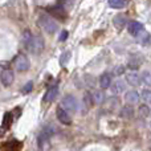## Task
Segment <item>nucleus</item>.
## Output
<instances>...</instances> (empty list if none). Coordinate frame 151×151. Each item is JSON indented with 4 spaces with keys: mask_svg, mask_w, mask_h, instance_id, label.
Instances as JSON below:
<instances>
[{
    "mask_svg": "<svg viewBox=\"0 0 151 151\" xmlns=\"http://www.w3.org/2000/svg\"><path fill=\"white\" fill-rule=\"evenodd\" d=\"M121 117L125 118V119H131V118L134 117V109L131 105H126V106H123L122 109H121L119 111Z\"/></svg>",
    "mask_w": 151,
    "mask_h": 151,
    "instance_id": "obj_12",
    "label": "nucleus"
},
{
    "mask_svg": "<svg viewBox=\"0 0 151 151\" xmlns=\"http://www.w3.org/2000/svg\"><path fill=\"white\" fill-rule=\"evenodd\" d=\"M21 143L17 141H11L3 145V151H20Z\"/></svg>",
    "mask_w": 151,
    "mask_h": 151,
    "instance_id": "obj_13",
    "label": "nucleus"
},
{
    "mask_svg": "<svg viewBox=\"0 0 151 151\" xmlns=\"http://www.w3.org/2000/svg\"><path fill=\"white\" fill-rule=\"evenodd\" d=\"M83 104L86 105L88 109L93 106V98H91V94L89 93V91H86V93L83 94Z\"/></svg>",
    "mask_w": 151,
    "mask_h": 151,
    "instance_id": "obj_21",
    "label": "nucleus"
},
{
    "mask_svg": "<svg viewBox=\"0 0 151 151\" xmlns=\"http://www.w3.org/2000/svg\"><path fill=\"white\" fill-rule=\"evenodd\" d=\"M49 11H50V13H55L56 16H58V17H61V16L64 15V9H63V7L61 5H57V7H53V8H49Z\"/></svg>",
    "mask_w": 151,
    "mask_h": 151,
    "instance_id": "obj_22",
    "label": "nucleus"
},
{
    "mask_svg": "<svg viewBox=\"0 0 151 151\" xmlns=\"http://www.w3.org/2000/svg\"><path fill=\"white\" fill-rule=\"evenodd\" d=\"M150 114H151V111H150Z\"/></svg>",
    "mask_w": 151,
    "mask_h": 151,
    "instance_id": "obj_28",
    "label": "nucleus"
},
{
    "mask_svg": "<svg viewBox=\"0 0 151 151\" xmlns=\"http://www.w3.org/2000/svg\"><path fill=\"white\" fill-rule=\"evenodd\" d=\"M138 113H139V115H141V117H143V118L149 117V115H150V109H149V106H147V105H141V106H139Z\"/></svg>",
    "mask_w": 151,
    "mask_h": 151,
    "instance_id": "obj_20",
    "label": "nucleus"
},
{
    "mask_svg": "<svg viewBox=\"0 0 151 151\" xmlns=\"http://www.w3.org/2000/svg\"><path fill=\"white\" fill-rule=\"evenodd\" d=\"M111 76H110L109 73H105L102 74L101 77H99V86H101L102 89H107L110 88V85H111Z\"/></svg>",
    "mask_w": 151,
    "mask_h": 151,
    "instance_id": "obj_14",
    "label": "nucleus"
},
{
    "mask_svg": "<svg viewBox=\"0 0 151 151\" xmlns=\"http://www.w3.org/2000/svg\"><path fill=\"white\" fill-rule=\"evenodd\" d=\"M13 66L17 72H25L29 69V60L25 55H17L13 60Z\"/></svg>",
    "mask_w": 151,
    "mask_h": 151,
    "instance_id": "obj_4",
    "label": "nucleus"
},
{
    "mask_svg": "<svg viewBox=\"0 0 151 151\" xmlns=\"http://www.w3.org/2000/svg\"><path fill=\"white\" fill-rule=\"evenodd\" d=\"M127 31H129V33H130L131 36H134L137 40H139L141 42H143V44L149 42L150 33L145 31L143 25H142L141 23H138V21H131V23H129Z\"/></svg>",
    "mask_w": 151,
    "mask_h": 151,
    "instance_id": "obj_2",
    "label": "nucleus"
},
{
    "mask_svg": "<svg viewBox=\"0 0 151 151\" xmlns=\"http://www.w3.org/2000/svg\"><path fill=\"white\" fill-rule=\"evenodd\" d=\"M125 99L130 105H134V104H138V101L141 99V96H139V93L137 90H129L125 94Z\"/></svg>",
    "mask_w": 151,
    "mask_h": 151,
    "instance_id": "obj_9",
    "label": "nucleus"
},
{
    "mask_svg": "<svg viewBox=\"0 0 151 151\" xmlns=\"http://www.w3.org/2000/svg\"><path fill=\"white\" fill-rule=\"evenodd\" d=\"M66 36H68V32H63V36L60 37V41H64L66 39Z\"/></svg>",
    "mask_w": 151,
    "mask_h": 151,
    "instance_id": "obj_27",
    "label": "nucleus"
},
{
    "mask_svg": "<svg viewBox=\"0 0 151 151\" xmlns=\"http://www.w3.org/2000/svg\"><path fill=\"white\" fill-rule=\"evenodd\" d=\"M61 107L68 113H74L76 110H77V99H76L73 96H70V94L65 96L63 102H61Z\"/></svg>",
    "mask_w": 151,
    "mask_h": 151,
    "instance_id": "obj_5",
    "label": "nucleus"
},
{
    "mask_svg": "<svg viewBox=\"0 0 151 151\" xmlns=\"http://www.w3.org/2000/svg\"><path fill=\"white\" fill-rule=\"evenodd\" d=\"M68 56H69V53H65V55L63 56V58H61V63L65 64V63H66V60H68Z\"/></svg>",
    "mask_w": 151,
    "mask_h": 151,
    "instance_id": "obj_26",
    "label": "nucleus"
},
{
    "mask_svg": "<svg viewBox=\"0 0 151 151\" xmlns=\"http://www.w3.org/2000/svg\"><path fill=\"white\" fill-rule=\"evenodd\" d=\"M141 64H142V61L139 60L138 57H135V56H133V57L129 60V63H127V66H129V69H131V70H137V69L141 66Z\"/></svg>",
    "mask_w": 151,
    "mask_h": 151,
    "instance_id": "obj_16",
    "label": "nucleus"
},
{
    "mask_svg": "<svg viewBox=\"0 0 151 151\" xmlns=\"http://www.w3.org/2000/svg\"><path fill=\"white\" fill-rule=\"evenodd\" d=\"M12 123V114L11 113H5L4 114V118H3V129H8Z\"/></svg>",
    "mask_w": 151,
    "mask_h": 151,
    "instance_id": "obj_18",
    "label": "nucleus"
},
{
    "mask_svg": "<svg viewBox=\"0 0 151 151\" xmlns=\"http://www.w3.org/2000/svg\"><path fill=\"white\" fill-rule=\"evenodd\" d=\"M141 80L143 81L147 86H151V70H145L141 76Z\"/></svg>",
    "mask_w": 151,
    "mask_h": 151,
    "instance_id": "obj_19",
    "label": "nucleus"
},
{
    "mask_svg": "<svg viewBox=\"0 0 151 151\" xmlns=\"http://www.w3.org/2000/svg\"><path fill=\"white\" fill-rule=\"evenodd\" d=\"M123 72H125V68H123V66H118V69H117V72H115V74H122Z\"/></svg>",
    "mask_w": 151,
    "mask_h": 151,
    "instance_id": "obj_25",
    "label": "nucleus"
},
{
    "mask_svg": "<svg viewBox=\"0 0 151 151\" xmlns=\"http://www.w3.org/2000/svg\"><path fill=\"white\" fill-rule=\"evenodd\" d=\"M32 88H33V83H32V82H28V83H27V85L23 88V93H24V94L29 93V91L32 90Z\"/></svg>",
    "mask_w": 151,
    "mask_h": 151,
    "instance_id": "obj_24",
    "label": "nucleus"
},
{
    "mask_svg": "<svg viewBox=\"0 0 151 151\" xmlns=\"http://www.w3.org/2000/svg\"><path fill=\"white\" fill-rule=\"evenodd\" d=\"M56 114H57V119L60 121L63 125H72V118H70V114H69L68 111H65V110L63 109V107H57V110H56Z\"/></svg>",
    "mask_w": 151,
    "mask_h": 151,
    "instance_id": "obj_6",
    "label": "nucleus"
},
{
    "mask_svg": "<svg viewBox=\"0 0 151 151\" xmlns=\"http://www.w3.org/2000/svg\"><path fill=\"white\" fill-rule=\"evenodd\" d=\"M126 81H127V83L129 85H131V86H139L141 85V82H142L141 76L137 73V72H134V70L126 74Z\"/></svg>",
    "mask_w": 151,
    "mask_h": 151,
    "instance_id": "obj_7",
    "label": "nucleus"
},
{
    "mask_svg": "<svg viewBox=\"0 0 151 151\" xmlns=\"http://www.w3.org/2000/svg\"><path fill=\"white\" fill-rule=\"evenodd\" d=\"M23 41H24V45H25L27 49L31 53H35V55L41 53L42 49H44V40H42V37L35 36V35H32L29 31L24 32Z\"/></svg>",
    "mask_w": 151,
    "mask_h": 151,
    "instance_id": "obj_1",
    "label": "nucleus"
},
{
    "mask_svg": "<svg viewBox=\"0 0 151 151\" xmlns=\"http://www.w3.org/2000/svg\"><path fill=\"white\" fill-rule=\"evenodd\" d=\"M91 98H93L94 104H97V105L104 104V101H105V93H104V90H94L93 93H91Z\"/></svg>",
    "mask_w": 151,
    "mask_h": 151,
    "instance_id": "obj_15",
    "label": "nucleus"
},
{
    "mask_svg": "<svg viewBox=\"0 0 151 151\" xmlns=\"http://www.w3.org/2000/svg\"><path fill=\"white\" fill-rule=\"evenodd\" d=\"M39 25L47 33H50V35L55 33V32L57 31V23H56V21L48 15H41L39 17Z\"/></svg>",
    "mask_w": 151,
    "mask_h": 151,
    "instance_id": "obj_3",
    "label": "nucleus"
},
{
    "mask_svg": "<svg viewBox=\"0 0 151 151\" xmlns=\"http://www.w3.org/2000/svg\"><path fill=\"white\" fill-rule=\"evenodd\" d=\"M57 93H58V88H57V85L50 86V88L47 90L45 96H44V102H52L53 99H55L56 97H57Z\"/></svg>",
    "mask_w": 151,
    "mask_h": 151,
    "instance_id": "obj_11",
    "label": "nucleus"
},
{
    "mask_svg": "<svg viewBox=\"0 0 151 151\" xmlns=\"http://www.w3.org/2000/svg\"><path fill=\"white\" fill-rule=\"evenodd\" d=\"M109 4L111 8L119 9V8H123L126 4H127V0H109Z\"/></svg>",
    "mask_w": 151,
    "mask_h": 151,
    "instance_id": "obj_17",
    "label": "nucleus"
},
{
    "mask_svg": "<svg viewBox=\"0 0 151 151\" xmlns=\"http://www.w3.org/2000/svg\"><path fill=\"white\" fill-rule=\"evenodd\" d=\"M110 88H111L113 94H115V96H117V94H121V93H123V91H125L126 86H125V82H123L122 80H117V81H114V82H111Z\"/></svg>",
    "mask_w": 151,
    "mask_h": 151,
    "instance_id": "obj_10",
    "label": "nucleus"
},
{
    "mask_svg": "<svg viewBox=\"0 0 151 151\" xmlns=\"http://www.w3.org/2000/svg\"><path fill=\"white\" fill-rule=\"evenodd\" d=\"M141 98L143 99L146 104H151V90H146V89H145L141 94Z\"/></svg>",
    "mask_w": 151,
    "mask_h": 151,
    "instance_id": "obj_23",
    "label": "nucleus"
},
{
    "mask_svg": "<svg viewBox=\"0 0 151 151\" xmlns=\"http://www.w3.org/2000/svg\"><path fill=\"white\" fill-rule=\"evenodd\" d=\"M0 81H1V83L4 86H9L11 83L13 82V73H12V70H9V69L3 70L1 74H0Z\"/></svg>",
    "mask_w": 151,
    "mask_h": 151,
    "instance_id": "obj_8",
    "label": "nucleus"
}]
</instances>
